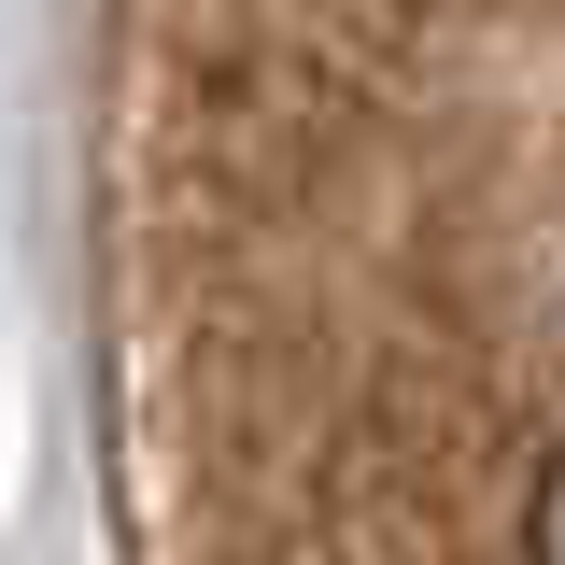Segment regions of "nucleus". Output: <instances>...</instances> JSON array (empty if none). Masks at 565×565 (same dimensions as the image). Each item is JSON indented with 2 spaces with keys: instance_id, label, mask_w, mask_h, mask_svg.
Instances as JSON below:
<instances>
[{
  "instance_id": "obj_1",
  "label": "nucleus",
  "mask_w": 565,
  "mask_h": 565,
  "mask_svg": "<svg viewBox=\"0 0 565 565\" xmlns=\"http://www.w3.org/2000/svg\"><path fill=\"white\" fill-rule=\"evenodd\" d=\"M114 411L141 565H565V0H128Z\"/></svg>"
}]
</instances>
